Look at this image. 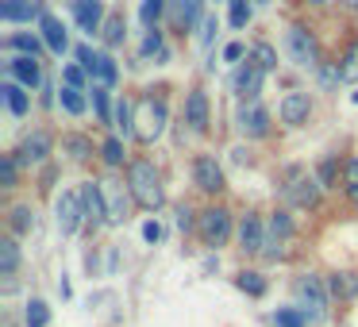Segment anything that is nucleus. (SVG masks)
Here are the masks:
<instances>
[{
	"label": "nucleus",
	"mask_w": 358,
	"mask_h": 327,
	"mask_svg": "<svg viewBox=\"0 0 358 327\" xmlns=\"http://www.w3.org/2000/svg\"><path fill=\"white\" fill-rule=\"evenodd\" d=\"M127 193H131V201L139 204V208H147V212L162 208V204H166V189H162V177H158L155 162L139 158V162L127 166Z\"/></svg>",
	"instance_id": "obj_1"
},
{
	"label": "nucleus",
	"mask_w": 358,
	"mask_h": 327,
	"mask_svg": "<svg viewBox=\"0 0 358 327\" xmlns=\"http://www.w3.org/2000/svg\"><path fill=\"white\" fill-rule=\"evenodd\" d=\"M281 196L293 208H312L320 201V177L308 173V166H289L285 177H281Z\"/></svg>",
	"instance_id": "obj_2"
},
{
	"label": "nucleus",
	"mask_w": 358,
	"mask_h": 327,
	"mask_svg": "<svg viewBox=\"0 0 358 327\" xmlns=\"http://www.w3.org/2000/svg\"><path fill=\"white\" fill-rule=\"evenodd\" d=\"M162 131H166V101L147 96V101L135 104V139H139V143H155Z\"/></svg>",
	"instance_id": "obj_3"
},
{
	"label": "nucleus",
	"mask_w": 358,
	"mask_h": 327,
	"mask_svg": "<svg viewBox=\"0 0 358 327\" xmlns=\"http://www.w3.org/2000/svg\"><path fill=\"white\" fill-rule=\"evenodd\" d=\"M296 308L304 312L308 319H324L327 316V285L320 277H312V273H304V277H296Z\"/></svg>",
	"instance_id": "obj_4"
},
{
	"label": "nucleus",
	"mask_w": 358,
	"mask_h": 327,
	"mask_svg": "<svg viewBox=\"0 0 358 327\" xmlns=\"http://www.w3.org/2000/svg\"><path fill=\"white\" fill-rule=\"evenodd\" d=\"M285 50H289V58H293L296 66H304V70H316L320 66V47H316V39H312V31L308 27H289L285 31Z\"/></svg>",
	"instance_id": "obj_5"
},
{
	"label": "nucleus",
	"mask_w": 358,
	"mask_h": 327,
	"mask_svg": "<svg viewBox=\"0 0 358 327\" xmlns=\"http://www.w3.org/2000/svg\"><path fill=\"white\" fill-rule=\"evenodd\" d=\"M196 231H201L204 247H224L227 235H231V212L227 208H204L196 219Z\"/></svg>",
	"instance_id": "obj_6"
},
{
	"label": "nucleus",
	"mask_w": 358,
	"mask_h": 327,
	"mask_svg": "<svg viewBox=\"0 0 358 327\" xmlns=\"http://www.w3.org/2000/svg\"><path fill=\"white\" fill-rule=\"evenodd\" d=\"M78 62L85 66V73L96 81V85H116V78H120V70H116V62H112L108 54H96V50H89V47H78Z\"/></svg>",
	"instance_id": "obj_7"
},
{
	"label": "nucleus",
	"mask_w": 358,
	"mask_h": 327,
	"mask_svg": "<svg viewBox=\"0 0 358 327\" xmlns=\"http://www.w3.org/2000/svg\"><path fill=\"white\" fill-rule=\"evenodd\" d=\"M293 239V219H289V212H273L270 224H266V247L262 254L266 258H281L285 254V242Z\"/></svg>",
	"instance_id": "obj_8"
},
{
	"label": "nucleus",
	"mask_w": 358,
	"mask_h": 327,
	"mask_svg": "<svg viewBox=\"0 0 358 327\" xmlns=\"http://www.w3.org/2000/svg\"><path fill=\"white\" fill-rule=\"evenodd\" d=\"M58 212V231L62 235H73L81 227V219H85V204H81V193H62L55 204Z\"/></svg>",
	"instance_id": "obj_9"
},
{
	"label": "nucleus",
	"mask_w": 358,
	"mask_h": 327,
	"mask_svg": "<svg viewBox=\"0 0 358 327\" xmlns=\"http://www.w3.org/2000/svg\"><path fill=\"white\" fill-rule=\"evenodd\" d=\"M47 12H43L39 0H0V20L4 24H31V20H43Z\"/></svg>",
	"instance_id": "obj_10"
},
{
	"label": "nucleus",
	"mask_w": 358,
	"mask_h": 327,
	"mask_svg": "<svg viewBox=\"0 0 358 327\" xmlns=\"http://www.w3.org/2000/svg\"><path fill=\"white\" fill-rule=\"evenodd\" d=\"M101 196H104V212H108V224H124L127 219V193L120 181L104 177L101 181Z\"/></svg>",
	"instance_id": "obj_11"
},
{
	"label": "nucleus",
	"mask_w": 358,
	"mask_h": 327,
	"mask_svg": "<svg viewBox=\"0 0 358 327\" xmlns=\"http://www.w3.org/2000/svg\"><path fill=\"white\" fill-rule=\"evenodd\" d=\"M193 181H196V189H201V193H220V189H224V170L216 166V158L201 154L193 162Z\"/></svg>",
	"instance_id": "obj_12"
},
{
	"label": "nucleus",
	"mask_w": 358,
	"mask_h": 327,
	"mask_svg": "<svg viewBox=\"0 0 358 327\" xmlns=\"http://www.w3.org/2000/svg\"><path fill=\"white\" fill-rule=\"evenodd\" d=\"M262 78H266V70H258L255 62H243L239 70H235V93L255 104L258 93H262Z\"/></svg>",
	"instance_id": "obj_13"
},
{
	"label": "nucleus",
	"mask_w": 358,
	"mask_h": 327,
	"mask_svg": "<svg viewBox=\"0 0 358 327\" xmlns=\"http://www.w3.org/2000/svg\"><path fill=\"white\" fill-rule=\"evenodd\" d=\"M81 193V204H85V219L93 227L108 224V212H104V196H101V181H85V185L78 189Z\"/></svg>",
	"instance_id": "obj_14"
},
{
	"label": "nucleus",
	"mask_w": 358,
	"mask_h": 327,
	"mask_svg": "<svg viewBox=\"0 0 358 327\" xmlns=\"http://www.w3.org/2000/svg\"><path fill=\"white\" fill-rule=\"evenodd\" d=\"M262 247H266L262 219H258V216H243V224H239V250H243V254H262Z\"/></svg>",
	"instance_id": "obj_15"
},
{
	"label": "nucleus",
	"mask_w": 358,
	"mask_h": 327,
	"mask_svg": "<svg viewBox=\"0 0 358 327\" xmlns=\"http://www.w3.org/2000/svg\"><path fill=\"white\" fill-rule=\"evenodd\" d=\"M185 119H189V127H193L196 135L208 131V93H204V89H193V93H189V101H185Z\"/></svg>",
	"instance_id": "obj_16"
},
{
	"label": "nucleus",
	"mask_w": 358,
	"mask_h": 327,
	"mask_svg": "<svg viewBox=\"0 0 358 327\" xmlns=\"http://www.w3.org/2000/svg\"><path fill=\"white\" fill-rule=\"evenodd\" d=\"M239 127L247 139H262L266 131H270V112L258 108V104H247V108L239 112Z\"/></svg>",
	"instance_id": "obj_17"
},
{
	"label": "nucleus",
	"mask_w": 358,
	"mask_h": 327,
	"mask_svg": "<svg viewBox=\"0 0 358 327\" xmlns=\"http://www.w3.org/2000/svg\"><path fill=\"white\" fill-rule=\"evenodd\" d=\"M8 73L20 81L24 89H35L43 81V70H39V58H27V54H20V58H12L8 62Z\"/></svg>",
	"instance_id": "obj_18"
},
{
	"label": "nucleus",
	"mask_w": 358,
	"mask_h": 327,
	"mask_svg": "<svg viewBox=\"0 0 358 327\" xmlns=\"http://www.w3.org/2000/svg\"><path fill=\"white\" fill-rule=\"evenodd\" d=\"M308 112H312L308 93H289L285 101H281V119H285V124H293V127H301L304 119H308Z\"/></svg>",
	"instance_id": "obj_19"
},
{
	"label": "nucleus",
	"mask_w": 358,
	"mask_h": 327,
	"mask_svg": "<svg viewBox=\"0 0 358 327\" xmlns=\"http://www.w3.org/2000/svg\"><path fill=\"white\" fill-rule=\"evenodd\" d=\"M73 16H78V27L93 35L101 27V0H73Z\"/></svg>",
	"instance_id": "obj_20"
},
{
	"label": "nucleus",
	"mask_w": 358,
	"mask_h": 327,
	"mask_svg": "<svg viewBox=\"0 0 358 327\" xmlns=\"http://www.w3.org/2000/svg\"><path fill=\"white\" fill-rule=\"evenodd\" d=\"M39 27H43V43H47V47L55 50V54H62V50L70 47V39H66V27L58 24L55 16H43V20H39Z\"/></svg>",
	"instance_id": "obj_21"
},
{
	"label": "nucleus",
	"mask_w": 358,
	"mask_h": 327,
	"mask_svg": "<svg viewBox=\"0 0 358 327\" xmlns=\"http://www.w3.org/2000/svg\"><path fill=\"white\" fill-rule=\"evenodd\" d=\"M47 154H50V135H47V131L27 135L24 147H20V158H24V162H43Z\"/></svg>",
	"instance_id": "obj_22"
},
{
	"label": "nucleus",
	"mask_w": 358,
	"mask_h": 327,
	"mask_svg": "<svg viewBox=\"0 0 358 327\" xmlns=\"http://www.w3.org/2000/svg\"><path fill=\"white\" fill-rule=\"evenodd\" d=\"M204 16V0H178V8H173V24L178 27H196Z\"/></svg>",
	"instance_id": "obj_23"
},
{
	"label": "nucleus",
	"mask_w": 358,
	"mask_h": 327,
	"mask_svg": "<svg viewBox=\"0 0 358 327\" xmlns=\"http://www.w3.org/2000/svg\"><path fill=\"white\" fill-rule=\"evenodd\" d=\"M0 96H4V104H8L12 116H27V93H24V85L4 81V85H0Z\"/></svg>",
	"instance_id": "obj_24"
},
{
	"label": "nucleus",
	"mask_w": 358,
	"mask_h": 327,
	"mask_svg": "<svg viewBox=\"0 0 358 327\" xmlns=\"http://www.w3.org/2000/svg\"><path fill=\"white\" fill-rule=\"evenodd\" d=\"M327 289H331V293L339 296V300H350V296L358 293V273H331Z\"/></svg>",
	"instance_id": "obj_25"
},
{
	"label": "nucleus",
	"mask_w": 358,
	"mask_h": 327,
	"mask_svg": "<svg viewBox=\"0 0 358 327\" xmlns=\"http://www.w3.org/2000/svg\"><path fill=\"white\" fill-rule=\"evenodd\" d=\"M339 81L347 85H358V39L347 47V54L339 58Z\"/></svg>",
	"instance_id": "obj_26"
},
{
	"label": "nucleus",
	"mask_w": 358,
	"mask_h": 327,
	"mask_svg": "<svg viewBox=\"0 0 358 327\" xmlns=\"http://www.w3.org/2000/svg\"><path fill=\"white\" fill-rule=\"evenodd\" d=\"M16 266H20L16 239H0V273H4V277H12V273H16Z\"/></svg>",
	"instance_id": "obj_27"
},
{
	"label": "nucleus",
	"mask_w": 358,
	"mask_h": 327,
	"mask_svg": "<svg viewBox=\"0 0 358 327\" xmlns=\"http://www.w3.org/2000/svg\"><path fill=\"white\" fill-rule=\"evenodd\" d=\"M235 285H239L247 296H262V293H266V281H262V273H255V270H243L239 277H235Z\"/></svg>",
	"instance_id": "obj_28"
},
{
	"label": "nucleus",
	"mask_w": 358,
	"mask_h": 327,
	"mask_svg": "<svg viewBox=\"0 0 358 327\" xmlns=\"http://www.w3.org/2000/svg\"><path fill=\"white\" fill-rule=\"evenodd\" d=\"M8 47L20 50V54H27V58H39V54H43V43L35 39V35H12Z\"/></svg>",
	"instance_id": "obj_29"
},
{
	"label": "nucleus",
	"mask_w": 358,
	"mask_h": 327,
	"mask_svg": "<svg viewBox=\"0 0 358 327\" xmlns=\"http://www.w3.org/2000/svg\"><path fill=\"white\" fill-rule=\"evenodd\" d=\"M250 58H255V66H258V70H266V73L278 70V50H273L270 43H258L255 54H250Z\"/></svg>",
	"instance_id": "obj_30"
},
{
	"label": "nucleus",
	"mask_w": 358,
	"mask_h": 327,
	"mask_svg": "<svg viewBox=\"0 0 358 327\" xmlns=\"http://www.w3.org/2000/svg\"><path fill=\"white\" fill-rule=\"evenodd\" d=\"M116 127L124 135H135V104L131 101H120L116 104Z\"/></svg>",
	"instance_id": "obj_31"
},
{
	"label": "nucleus",
	"mask_w": 358,
	"mask_h": 327,
	"mask_svg": "<svg viewBox=\"0 0 358 327\" xmlns=\"http://www.w3.org/2000/svg\"><path fill=\"white\" fill-rule=\"evenodd\" d=\"M273 324H278V327H304V324H308V316H304L301 308H278V312H273Z\"/></svg>",
	"instance_id": "obj_32"
},
{
	"label": "nucleus",
	"mask_w": 358,
	"mask_h": 327,
	"mask_svg": "<svg viewBox=\"0 0 358 327\" xmlns=\"http://www.w3.org/2000/svg\"><path fill=\"white\" fill-rule=\"evenodd\" d=\"M12 231L16 235H24V231H31V224H35V216H31V208H27V204H16V208H12Z\"/></svg>",
	"instance_id": "obj_33"
},
{
	"label": "nucleus",
	"mask_w": 358,
	"mask_h": 327,
	"mask_svg": "<svg viewBox=\"0 0 358 327\" xmlns=\"http://www.w3.org/2000/svg\"><path fill=\"white\" fill-rule=\"evenodd\" d=\"M139 58H143V62H147V58H162V31H158V27H150V31H147Z\"/></svg>",
	"instance_id": "obj_34"
},
{
	"label": "nucleus",
	"mask_w": 358,
	"mask_h": 327,
	"mask_svg": "<svg viewBox=\"0 0 358 327\" xmlns=\"http://www.w3.org/2000/svg\"><path fill=\"white\" fill-rule=\"evenodd\" d=\"M62 147L70 150V154L78 158V162H85V158L93 154V143H89V139H81V135H66V139H62Z\"/></svg>",
	"instance_id": "obj_35"
},
{
	"label": "nucleus",
	"mask_w": 358,
	"mask_h": 327,
	"mask_svg": "<svg viewBox=\"0 0 358 327\" xmlns=\"http://www.w3.org/2000/svg\"><path fill=\"white\" fill-rule=\"evenodd\" d=\"M62 108L70 112V116H81V112H85V96H81V89H73V85L62 89Z\"/></svg>",
	"instance_id": "obj_36"
},
{
	"label": "nucleus",
	"mask_w": 358,
	"mask_h": 327,
	"mask_svg": "<svg viewBox=\"0 0 358 327\" xmlns=\"http://www.w3.org/2000/svg\"><path fill=\"white\" fill-rule=\"evenodd\" d=\"M27 327H47L50 324V308H47V304H43V300H31V304H27Z\"/></svg>",
	"instance_id": "obj_37"
},
{
	"label": "nucleus",
	"mask_w": 358,
	"mask_h": 327,
	"mask_svg": "<svg viewBox=\"0 0 358 327\" xmlns=\"http://www.w3.org/2000/svg\"><path fill=\"white\" fill-rule=\"evenodd\" d=\"M124 16H112L108 24H104V43H108V47H120V43H124Z\"/></svg>",
	"instance_id": "obj_38"
},
{
	"label": "nucleus",
	"mask_w": 358,
	"mask_h": 327,
	"mask_svg": "<svg viewBox=\"0 0 358 327\" xmlns=\"http://www.w3.org/2000/svg\"><path fill=\"white\" fill-rule=\"evenodd\" d=\"M255 8H250V0H231V27H247Z\"/></svg>",
	"instance_id": "obj_39"
},
{
	"label": "nucleus",
	"mask_w": 358,
	"mask_h": 327,
	"mask_svg": "<svg viewBox=\"0 0 358 327\" xmlns=\"http://www.w3.org/2000/svg\"><path fill=\"white\" fill-rule=\"evenodd\" d=\"M343 181H347V196L358 204V158H350V162L343 166Z\"/></svg>",
	"instance_id": "obj_40"
},
{
	"label": "nucleus",
	"mask_w": 358,
	"mask_h": 327,
	"mask_svg": "<svg viewBox=\"0 0 358 327\" xmlns=\"http://www.w3.org/2000/svg\"><path fill=\"white\" fill-rule=\"evenodd\" d=\"M162 8H166V0H143V8H139L143 24L155 27V24H158V16H162Z\"/></svg>",
	"instance_id": "obj_41"
},
{
	"label": "nucleus",
	"mask_w": 358,
	"mask_h": 327,
	"mask_svg": "<svg viewBox=\"0 0 358 327\" xmlns=\"http://www.w3.org/2000/svg\"><path fill=\"white\" fill-rule=\"evenodd\" d=\"M101 150H104V162H108V166H124V143H120V139H108Z\"/></svg>",
	"instance_id": "obj_42"
},
{
	"label": "nucleus",
	"mask_w": 358,
	"mask_h": 327,
	"mask_svg": "<svg viewBox=\"0 0 358 327\" xmlns=\"http://www.w3.org/2000/svg\"><path fill=\"white\" fill-rule=\"evenodd\" d=\"M0 185H16V158L0 154Z\"/></svg>",
	"instance_id": "obj_43"
},
{
	"label": "nucleus",
	"mask_w": 358,
	"mask_h": 327,
	"mask_svg": "<svg viewBox=\"0 0 358 327\" xmlns=\"http://www.w3.org/2000/svg\"><path fill=\"white\" fill-rule=\"evenodd\" d=\"M93 104H96V116H101V124H108L112 112H108V93H104V85L93 89Z\"/></svg>",
	"instance_id": "obj_44"
},
{
	"label": "nucleus",
	"mask_w": 358,
	"mask_h": 327,
	"mask_svg": "<svg viewBox=\"0 0 358 327\" xmlns=\"http://www.w3.org/2000/svg\"><path fill=\"white\" fill-rule=\"evenodd\" d=\"M81 81H85V66H70V70H66V85L81 89Z\"/></svg>",
	"instance_id": "obj_45"
},
{
	"label": "nucleus",
	"mask_w": 358,
	"mask_h": 327,
	"mask_svg": "<svg viewBox=\"0 0 358 327\" xmlns=\"http://www.w3.org/2000/svg\"><path fill=\"white\" fill-rule=\"evenodd\" d=\"M143 239H147V242H158V239H162V224H158V219L143 224Z\"/></svg>",
	"instance_id": "obj_46"
},
{
	"label": "nucleus",
	"mask_w": 358,
	"mask_h": 327,
	"mask_svg": "<svg viewBox=\"0 0 358 327\" xmlns=\"http://www.w3.org/2000/svg\"><path fill=\"white\" fill-rule=\"evenodd\" d=\"M243 54H247V47H243V43H227V50H224L227 62H239Z\"/></svg>",
	"instance_id": "obj_47"
},
{
	"label": "nucleus",
	"mask_w": 358,
	"mask_h": 327,
	"mask_svg": "<svg viewBox=\"0 0 358 327\" xmlns=\"http://www.w3.org/2000/svg\"><path fill=\"white\" fill-rule=\"evenodd\" d=\"M331 181H335V162L327 158V162L320 166V185H331Z\"/></svg>",
	"instance_id": "obj_48"
},
{
	"label": "nucleus",
	"mask_w": 358,
	"mask_h": 327,
	"mask_svg": "<svg viewBox=\"0 0 358 327\" xmlns=\"http://www.w3.org/2000/svg\"><path fill=\"white\" fill-rule=\"evenodd\" d=\"M212 31H216V16H208V20H204V31H201V43H204V47L212 43Z\"/></svg>",
	"instance_id": "obj_49"
},
{
	"label": "nucleus",
	"mask_w": 358,
	"mask_h": 327,
	"mask_svg": "<svg viewBox=\"0 0 358 327\" xmlns=\"http://www.w3.org/2000/svg\"><path fill=\"white\" fill-rule=\"evenodd\" d=\"M178 227H181V231H189V227H193V212H189V208L178 212Z\"/></svg>",
	"instance_id": "obj_50"
},
{
	"label": "nucleus",
	"mask_w": 358,
	"mask_h": 327,
	"mask_svg": "<svg viewBox=\"0 0 358 327\" xmlns=\"http://www.w3.org/2000/svg\"><path fill=\"white\" fill-rule=\"evenodd\" d=\"M343 4H347L350 12H358V0H343Z\"/></svg>",
	"instance_id": "obj_51"
},
{
	"label": "nucleus",
	"mask_w": 358,
	"mask_h": 327,
	"mask_svg": "<svg viewBox=\"0 0 358 327\" xmlns=\"http://www.w3.org/2000/svg\"><path fill=\"white\" fill-rule=\"evenodd\" d=\"M255 4H270V0H255Z\"/></svg>",
	"instance_id": "obj_52"
},
{
	"label": "nucleus",
	"mask_w": 358,
	"mask_h": 327,
	"mask_svg": "<svg viewBox=\"0 0 358 327\" xmlns=\"http://www.w3.org/2000/svg\"><path fill=\"white\" fill-rule=\"evenodd\" d=\"M312 4H324V0H312Z\"/></svg>",
	"instance_id": "obj_53"
}]
</instances>
